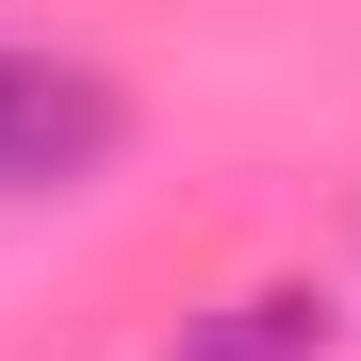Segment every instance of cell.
I'll use <instances>...</instances> for the list:
<instances>
[{
  "label": "cell",
  "instance_id": "6da1fadb",
  "mask_svg": "<svg viewBox=\"0 0 361 361\" xmlns=\"http://www.w3.org/2000/svg\"><path fill=\"white\" fill-rule=\"evenodd\" d=\"M132 99L99 66H49V49H0V197H66V180L115 164Z\"/></svg>",
  "mask_w": 361,
  "mask_h": 361
},
{
  "label": "cell",
  "instance_id": "7a4b0ae2",
  "mask_svg": "<svg viewBox=\"0 0 361 361\" xmlns=\"http://www.w3.org/2000/svg\"><path fill=\"white\" fill-rule=\"evenodd\" d=\"M312 345H329L312 295H230V329H197L180 361H312Z\"/></svg>",
  "mask_w": 361,
  "mask_h": 361
}]
</instances>
